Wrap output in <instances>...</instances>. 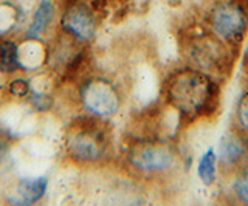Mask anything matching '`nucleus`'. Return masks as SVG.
I'll list each match as a JSON object with an SVG mask.
<instances>
[{
    "mask_svg": "<svg viewBox=\"0 0 248 206\" xmlns=\"http://www.w3.org/2000/svg\"><path fill=\"white\" fill-rule=\"evenodd\" d=\"M216 86L209 76L194 68L178 72L168 86V101L180 113L197 117L213 104Z\"/></svg>",
    "mask_w": 248,
    "mask_h": 206,
    "instance_id": "obj_1",
    "label": "nucleus"
},
{
    "mask_svg": "<svg viewBox=\"0 0 248 206\" xmlns=\"http://www.w3.org/2000/svg\"><path fill=\"white\" fill-rule=\"evenodd\" d=\"M107 140L104 131L99 127L96 117L81 119L70 129L67 136L68 155L76 162L93 163L106 154Z\"/></svg>",
    "mask_w": 248,
    "mask_h": 206,
    "instance_id": "obj_2",
    "label": "nucleus"
},
{
    "mask_svg": "<svg viewBox=\"0 0 248 206\" xmlns=\"http://www.w3.org/2000/svg\"><path fill=\"white\" fill-rule=\"evenodd\" d=\"M81 101L90 115L96 118L112 117L120 109V95L113 84L106 79H89L81 87Z\"/></svg>",
    "mask_w": 248,
    "mask_h": 206,
    "instance_id": "obj_3",
    "label": "nucleus"
},
{
    "mask_svg": "<svg viewBox=\"0 0 248 206\" xmlns=\"http://www.w3.org/2000/svg\"><path fill=\"white\" fill-rule=\"evenodd\" d=\"M129 162L138 172L161 174L174 166L175 154L163 143H138L129 152Z\"/></svg>",
    "mask_w": 248,
    "mask_h": 206,
    "instance_id": "obj_4",
    "label": "nucleus"
},
{
    "mask_svg": "<svg viewBox=\"0 0 248 206\" xmlns=\"http://www.w3.org/2000/svg\"><path fill=\"white\" fill-rule=\"evenodd\" d=\"M209 24L217 37L228 42H237L245 34L247 14L236 3L222 2L214 6L209 16Z\"/></svg>",
    "mask_w": 248,
    "mask_h": 206,
    "instance_id": "obj_5",
    "label": "nucleus"
},
{
    "mask_svg": "<svg viewBox=\"0 0 248 206\" xmlns=\"http://www.w3.org/2000/svg\"><path fill=\"white\" fill-rule=\"evenodd\" d=\"M61 27L76 42H89L96 31L95 13L87 5L70 3L61 17Z\"/></svg>",
    "mask_w": 248,
    "mask_h": 206,
    "instance_id": "obj_6",
    "label": "nucleus"
},
{
    "mask_svg": "<svg viewBox=\"0 0 248 206\" xmlns=\"http://www.w3.org/2000/svg\"><path fill=\"white\" fill-rule=\"evenodd\" d=\"M46 181L45 177H33V178H22L16 186V198L14 202L19 205H33L37 203L46 192Z\"/></svg>",
    "mask_w": 248,
    "mask_h": 206,
    "instance_id": "obj_7",
    "label": "nucleus"
},
{
    "mask_svg": "<svg viewBox=\"0 0 248 206\" xmlns=\"http://www.w3.org/2000/svg\"><path fill=\"white\" fill-rule=\"evenodd\" d=\"M54 19V5L51 0H42L39 6L36 8L31 24L27 29V37L28 39H39L42 34L46 33L53 24Z\"/></svg>",
    "mask_w": 248,
    "mask_h": 206,
    "instance_id": "obj_8",
    "label": "nucleus"
},
{
    "mask_svg": "<svg viewBox=\"0 0 248 206\" xmlns=\"http://www.w3.org/2000/svg\"><path fill=\"white\" fill-rule=\"evenodd\" d=\"M245 154V144L239 135L228 132L225 133L220 143H219V152H217V157L223 163V164H236L237 162L242 160Z\"/></svg>",
    "mask_w": 248,
    "mask_h": 206,
    "instance_id": "obj_9",
    "label": "nucleus"
},
{
    "mask_svg": "<svg viewBox=\"0 0 248 206\" xmlns=\"http://www.w3.org/2000/svg\"><path fill=\"white\" fill-rule=\"evenodd\" d=\"M217 162H219V157H217V152L214 147H209L202 154V157L199 160V164H197V175L203 185L211 186L216 181Z\"/></svg>",
    "mask_w": 248,
    "mask_h": 206,
    "instance_id": "obj_10",
    "label": "nucleus"
},
{
    "mask_svg": "<svg viewBox=\"0 0 248 206\" xmlns=\"http://www.w3.org/2000/svg\"><path fill=\"white\" fill-rule=\"evenodd\" d=\"M19 65V45L13 41L0 42V72L13 73Z\"/></svg>",
    "mask_w": 248,
    "mask_h": 206,
    "instance_id": "obj_11",
    "label": "nucleus"
},
{
    "mask_svg": "<svg viewBox=\"0 0 248 206\" xmlns=\"http://www.w3.org/2000/svg\"><path fill=\"white\" fill-rule=\"evenodd\" d=\"M232 191L242 203L248 205V169H242L232 181Z\"/></svg>",
    "mask_w": 248,
    "mask_h": 206,
    "instance_id": "obj_12",
    "label": "nucleus"
},
{
    "mask_svg": "<svg viewBox=\"0 0 248 206\" xmlns=\"http://www.w3.org/2000/svg\"><path fill=\"white\" fill-rule=\"evenodd\" d=\"M236 121L244 132H248V93L242 95L236 107Z\"/></svg>",
    "mask_w": 248,
    "mask_h": 206,
    "instance_id": "obj_13",
    "label": "nucleus"
},
{
    "mask_svg": "<svg viewBox=\"0 0 248 206\" xmlns=\"http://www.w3.org/2000/svg\"><path fill=\"white\" fill-rule=\"evenodd\" d=\"M30 103L33 104V107L41 110V112H45L51 109L53 105V98L50 95L44 93V91H30Z\"/></svg>",
    "mask_w": 248,
    "mask_h": 206,
    "instance_id": "obj_14",
    "label": "nucleus"
},
{
    "mask_svg": "<svg viewBox=\"0 0 248 206\" xmlns=\"http://www.w3.org/2000/svg\"><path fill=\"white\" fill-rule=\"evenodd\" d=\"M30 84L25 81V79H14L11 84H10V93L17 96V98H22V96H28L30 95Z\"/></svg>",
    "mask_w": 248,
    "mask_h": 206,
    "instance_id": "obj_15",
    "label": "nucleus"
},
{
    "mask_svg": "<svg viewBox=\"0 0 248 206\" xmlns=\"http://www.w3.org/2000/svg\"><path fill=\"white\" fill-rule=\"evenodd\" d=\"M5 149H6V141L2 138V136H0V155H3Z\"/></svg>",
    "mask_w": 248,
    "mask_h": 206,
    "instance_id": "obj_16",
    "label": "nucleus"
}]
</instances>
